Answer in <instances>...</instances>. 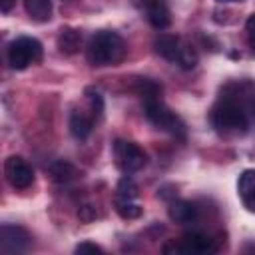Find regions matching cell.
<instances>
[{
  "label": "cell",
  "mask_w": 255,
  "mask_h": 255,
  "mask_svg": "<svg viewBox=\"0 0 255 255\" xmlns=\"http://www.w3.org/2000/svg\"><path fill=\"white\" fill-rule=\"evenodd\" d=\"M179 245H181V253H215L217 251L215 243L203 233H187Z\"/></svg>",
  "instance_id": "obj_9"
},
{
  "label": "cell",
  "mask_w": 255,
  "mask_h": 255,
  "mask_svg": "<svg viewBox=\"0 0 255 255\" xmlns=\"http://www.w3.org/2000/svg\"><path fill=\"white\" fill-rule=\"evenodd\" d=\"M24 10L36 22H48L52 18V2L50 0H24Z\"/></svg>",
  "instance_id": "obj_13"
},
{
  "label": "cell",
  "mask_w": 255,
  "mask_h": 255,
  "mask_svg": "<svg viewBox=\"0 0 255 255\" xmlns=\"http://www.w3.org/2000/svg\"><path fill=\"white\" fill-rule=\"evenodd\" d=\"M78 215H80V219H82V221H92V219H96V217H98V213H96V209H94L92 205H84V207H80Z\"/></svg>",
  "instance_id": "obj_24"
},
{
  "label": "cell",
  "mask_w": 255,
  "mask_h": 255,
  "mask_svg": "<svg viewBox=\"0 0 255 255\" xmlns=\"http://www.w3.org/2000/svg\"><path fill=\"white\" fill-rule=\"evenodd\" d=\"M50 175H52V179L58 181V183H70V181H74V179L78 177V169H76L70 161L58 159V161H54V163L50 165Z\"/></svg>",
  "instance_id": "obj_14"
},
{
  "label": "cell",
  "mask_w": 255,
  "mask_h": 255,
  "mask_svg": "<svg viewBox=\"0 0 255 255\" xmlns=\"http://www.w3.org/2000/svg\"><path fill=\"white\" fill-rule=\"evenodd\" d=\"M4 175L14 189H28L34 183V169L20 155H10L4 161Z\"/></svg>",
  "instance_id": "obj_6"
},
{
  "label": "cell",
  "mask_w": 255,
  "mask_h": 255,
  "mask_svg": "<svg viewBox=\"0 0 255 255\" xmlns=\"http://www.w3.org/2000/svg\"><path fill=\"white\" fill-rule=\"evenodd\" d=\"M145 14L153 28L165 30L171 24V14L163 0H145Z\"/></svg>",
  "instance_id": "obj_8"
},
{
  "label": "cell",
  "mask_w": 255,
  "mask_h": 255,
  "mask_svg": "<svg viewBox=\"0 0 255 255\" xmlns=\"http://www.w3.org/2000/svg\"><path fill=\"white\" fill-rule=\"evenodd\" d=\"M114 157H116V163L122 171L126 173H133V171H139L141 167H145L147 163V155L145 151L133 143V141H126V139H118L114 143Z\"/></svg>",
  "instance_id": "obj_5"
},
{
  "label": "cell",
  "mask_w": 255,
  "mask_h": 255,
  "mask_svg": "<svg viewBox=\"0 0 255 255\" xmlns=\"http://www.w3.org/2000/svg\"><path fill=\"white\" fill-rule=\"evenodd\" d=\"M217 2H221V4H227V2H243V0H217Z\"/></svg>",
  "instance_id": "obj_27"
},
{
  "label": "cell",
  "mask_w": 255,
  "mask_h": 255,
  "mask_svg": "<svg viewBox=\"0 0 255 255\" xmlns=\"http://www.w3.org/2000/svg\"><path fill=\"white\" fill-rule=\"evenodd\" d=\"M124 54H126V42L118 32H112V30L96 32L90 38V44L86 50L88 62L98 68L118 64L124 58Z\"/></svg>",
  "instance_id": "obj_1"
},
{
  "label": "cell",
  "mask_w": 255,
  "mask_h": 255,
  "mask_svg": "<svg viewBox=\"0 0 255 255\" xmlns=\"http://www.w3.org/2000/svg\"><path fill=\"white\" fill-rule=\"evenodd\" d=\"M237 191H239L241 197H245V195H249V193H255V169H245V171L239 175Z\"/></svg>",
  "instance_id": "obj_18"
},
{
  "label": "cell",
  "mask_w": 255,
  "mask_h": 255,
  "mask_svg": "<svg viewBox=\"0 0 255 255\" xmlns=\"http://www.w3.org/2000/svg\"><path fill=\"white\" fill-rule=\"evenodd\" d=\"M137 94L143 98V100H153V98H159V94H161V88L157 86V84H153L151 80H139V84H137Z\"/></svg>",
  "instance_id": "obj_20"
},
{
  "label": "cell",
  "mask_w": 255,
  "mask_h": 255,
  "mask_svg": "<svg viewBox=\"0 0 255 255\" xmlns=\"http://www.w3.org/2000/svg\"><path fill=\"white\" fill-rule=\"evenodd\" d=\"M42 60V44L36 38L20 36L8 46V64L12 70H26Z\"/></svg>",
  "instance_id": "obj_4"
},
{
  "label": "cell",
  "mask_w": 255,
  "mask_h": 255,
  "mask_svg": "<svg viewBox=\"0 0 255 255\" xmlns=\"http://www.w3.org/2000/svg\"><path fill=\"white\" fill-rule=\"evenodd\" d=\"M92 120L82 112H72L70 116V131L76 139H86L92 133Z\"/></svg>",
  "instance_id": "obj_15"
},
{
  "label": "cell",
  "mask_w": 255,
  "mask_h": 255,
  "mask_svg": "<svg viewBox=\"0 0 255 255\" xmlns=\"http://www.w3.org/2000/svg\"><path fill=\"white\" fill-rule=\"evenodd\" d=\"M30 233L20 225L4 223L0 227V249L4 253H24L30 247Z\"/></svg>",
  "instance_id": "obj_7"
},
{
  "label": "cell",
  "mask_w": 255,
  "mask_h": 255,
  "mask_svg": "<svg viewBox=\"0 0 255 255\" xmlns=\"http://www.w3.org/2000/svg\"><path fill=\"white\" fill-rule=\"evenodd\" d=\"M169 219L179 223V225H185V223H191L195 221L197 217V207L191 203V201H185V199H177L173 203H169Z\"/></svg>",
  "instance_id": "obj_10"
},
{
  "label": "cell",
  "mask_w": 255,
  "mask_h": 255,
  "mask_svg": "<svg viewBox=\"0 0 255 255\" xmlns=\"http://www.w3.org/2000/svg\"><path fill=\"white\" fill-rule=\"evenodd\" d=\"M145 118L157 128V129H163L175 137H183L185 135V126L183 122L159 100V98H153V100H145Z\"/></svg>",
  "instance_id": "obj_3"
},
{
  "label": "cell",
  "mask_w": 255,
  "mask_h": 255,
  "mask_svg": "<svg viewBox=\"0 0 255 255\" xmlns=\"http://www.w3.org/2000/svg\"><path fill=\"white\" fill-rule=\"evenodd\" d=\"M243 203H245V207H247L249 211H255V193L245 195V197H243Z\"/></svg>",
  "instance_id": "obj_25"
},
{
  "label": "cell",
  "mask_w": 255,
  "mask_h": 255,
  "mask_svg": "<svg viewBox=\"0 0 255 255\" xmlns=\"http://www.w3.org/2000/svg\"><path fill=\"white\" fill-rule=\"evenodd\" d=\"M80 44H82V34L74 28H62L60 34H58V48L62 54H76L80 50Z\"/></svg>",
  "instance_id": "obj_12"
},
{
  "label": "cell",
  "mask_w": 255,
  "mask_h": 255,
  "mask_svg": "<svg viewBox=\"0 0 255 255\" xmlns=\"http://www.w3.org/2000/svg\"><path fill=\"white\" fill-rule=\"evenodd\" d=\"M116 211L122 219H137L143 213L141 205L133 203V199H124V197L116 199Z\"/></svg>",
  "instance_id": "obj_16"
},
{
  "label": "cell",
  "mask_w": 255,
  "mask_h": 255,
  "mask_svg": "<svg viewBox=\"0 0 255 255\" xmlns=\"http://www.w3.org/2000/svg\"><path fill=\"white\" fill-rule=\"evenodd\" d=\"M76 253H80V255H84V253H104V249L100 245L92 243V241H84L76 247Z\"/></svg>",
  "instance_id": "obj_22"
},
{
  "label": "cell",
  "mask_w": 255,
  "mask_h": 255,
  "mask_svg": "<svg viewBox=\"0 0 255 255\" xmlns=\"http://www.w3.org/2000/svg\"><path fill=\"white\" fill-rule=\"evenodd\" d=\"M137 185L135 181L129 177V175H124L120 181H118V197H124V199H135L137 197Z\"/></svg>",
  "instance_id": "obj_19"
},
{
  "label": "cell",
  "mask_w": 255,
  "mask_h": 255,
  "mask_svg": "<svg viewBox=\"0 0 255 255\" xmlns=\"http://www.w3.org/2000/svg\"><path fill=\"white\" fill-rule=\"evenodd\" d=\"M245 30H247V36H249L251 50H253V54H255V12L247 18V22H245Z\"/></svg>",
  "instance_id": "obj_23"
},
{
  "label": "cell",
  "mask_w": 255,
  "mask_h": 255,
  "mask_svg": "<svg viewBox=\"0 0 255 255\" xmlns=\"http://www.w3.org/2000/svg\"><path fill=\"white\" fill-rule=\"evenodd\" d=\"M211 122L221 131H245L249 126L247 114L233 100L219 102L211 112Z\"/></svg>",
  "instance_id": "obj_2"
},
{
  "label": "cell",
  "mask_w": 255,
  "mask_h": 255,
  "mask_svg": "<svg viewBox=\"0 0 255 255\" xmlns=\"http://www.w3.org/2000/svg\"><path fill=\"white\" fill-rule=\"evenodd\" d=\"M197 60H199V56H197V52L191 48V46H183L181 44V50H179V54H177V64L183 68V70H191V68H195L197 66Z\"/></svg>",
  "instance_id": "obj_17"
},
{
  "label": "cell",
  "mask_w": 255,
  "mask_h": 255,
  "mask_svg": "<svg viewBox=\"0 0 255 255\" xmlns=\"http://www.w3.org/2000/svg\"><path fill=\"white\" fill-rule=\"evenodd\" d=\"M153 48H155V52L161 58H165L169 62H175L177 60V54L181 50V42L173 34H159L155 38V42H153Z\"/></svg>",
  "instance_id": "obj_11"
},
{
  "label": "cell",
  "mask_w": 255,
  "mask_h": 255,
  "mask_svg": "<svg viewBox=\"0 0 255 255\" xmlns=\"http://www.w3.org/2000/svg\"><path fill=\"white\" fill-rule=\"evenodd\" d=\"M88 98H90V102H92L94 112H96L98 116H102V114H104V98H102L98 92H88Z\"/></svg>",
  "instance_id": "obj_21"
},
{
  "label": "cell",
  "mask_w": 255,
  "mask_h": 255,
  "mask_svg": "<svg viewBox=\"0 0 255 255\" xmlns=\"http://www.w3.org/2000/svg\"><path fill=\"white\" fill-rule=\"evenodd\" d=\"M251 118H253V122H255V102L251 104Z\"/></svg>",
  "instance_id": "obj_26"
}]
</instances>
